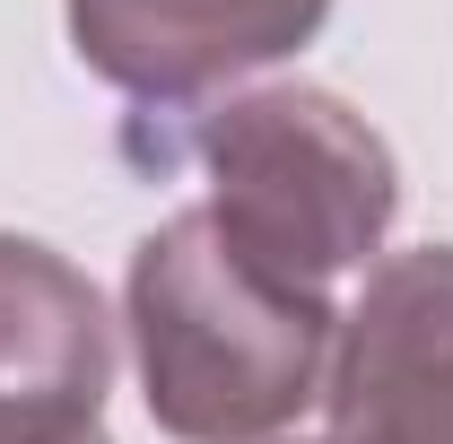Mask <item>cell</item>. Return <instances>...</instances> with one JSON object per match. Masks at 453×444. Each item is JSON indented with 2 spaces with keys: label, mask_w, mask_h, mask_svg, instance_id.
I'll list each match as a JSON object with an SVG mask.
<instances>
[{
  "label": "cell",
  "mask_w": 453,
  "mask_h": 444,
  "mask_svg": "<svg viewBox=\"0 0 453 444\" xmlns=\"http://www.w3.org/2000/svg\"><path fill=\"white\" fill-rule=\"evenodd\" d=\"M122 314L140 401L174 444H262L332 384L340 305L262 271L210 210H174L157 235H140Z\"/></svg>",
  "instance_id": "obj_1"
},
{
  "label": "cell",
  "mask_w": 453,
  "mask_h": 444,
  "mask_svg": "<svg viewBox=\"0 0 453 444\" xmlns=\"http://www.w3.org/2000/svg\"><path fill=\"white\" fill-rule=\"evenodd\" d=\"M192 157L210 174V218L262 262V271L323 287L349 279L401 210V166L384 131L349 113L332 88H253L226 96L201 131Z\"/></svg>",
  "instance_id": "obj_2"
},
{
  "label": "cell",
  "mask_w": 453,
  "mask_h": 444,
  "mask_svg": "<svg viewBox=\"0 0 453 444\" xmlns=\"http://www.w3.org/2000/svg\"><path fill=\"white\" fill-rule=\"evenodd\" d=\"M323 444H453V244L393 253L340 314Z\"/></svg>",
  "instance_id": "obj_3"
},
{
  "label": "cell",
  "mask_w": 453,
  "mask_h": 444,
  "mask_svg": "<svg viewBox=\"0 0 453 444\" xmlns=\"http://www.w3.org/2000/svg\"><path fill=\"white\" fill-rule=\"evenodd\" d=\"M323 18L332 0H70V44L122 96L192 105L226 79L314 44Z\"/></svg>",
  "instance_id": "obj_4"
},
{
  "label": "cell",
  "mask_w": 453,
  "mask_h": 444,
  "mask_svg": "<svg viewBox=\"0 0 453 444\" xmlns=\"http://www.w3.org/2000/svg\"><path fill=\"white\" fill-rule=\"evenodd\" d=\"M113 392V323L88 271L53 244L0 235V444L96 436Z\"/></svg>",
  "instance_id": "obj_5"
},
{
  "label": "cell",
  "mask_w": 453,
  "mask_h": 444,
  "mask_svg": "<svg viewBox=\"0 0 453 444\" xmlns=\"http://www.w3.org/2000/svg\"><path fill=\"white\" fill-rule=\"evenodd\" d=\"M79 444H105V436H79Z\"/></svg>",
  "instance_id": "obj_6"
}]
</instances>
